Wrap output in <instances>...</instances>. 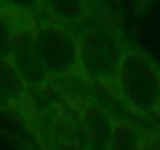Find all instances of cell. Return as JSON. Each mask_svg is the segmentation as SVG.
I'll return each mask as SVG.
<instances>
[{
	"label": "cell",
	"instance_id": "cell-5",
	"mask_svg": "<svg viewBox=\"0 0 160 150\" xmlns=\"http://www.w3.org/2000/svg\"><path fill=\"white\" fill-rule=\"evenodd\" d=\"M115 129V113L87 91L73 131V150H106Z\"/></svg>",
	"mask_w": 160,
	"mask_h": 150
},
{
	"label": "cell",
	"instance_id": "cell-11",
	"mask_svg": "<svg viewBox=\"0 0 160 150\" xmlns=\"http://www.w3.org/2000/svg\"><path fill=\"white\" fill-rule=\"evenodd\" d=\"M144 150H160V131L144 127Z\"/></svg>",
	"mask_w": 160,
	"mask_h": 150
},
{
	"label": "cell",
	"instance_id": "cell-12",
	"mask_svg": "<svg viewBox=\"0 0 160 150\" xmlns=\"http://www.w3.org/2000/svg\"><path fill=\"white\" fill-rule=\"evenodd\" d=\"M26 150H35V148H33V145H26Z\"/></svg>",
	"mask_w": 160,
	"mask_h": 150
},
{
	"label": "cell",
	"instance_id": "cell-7",
	"mask_svg": "<svg viewBox=\"0 0 160 150\" xmlns=\"http://www.w3.org/2000/svg\"><path fill=\"white\" fill-rule=\"evenodd\" d=\"M42 19H50L66 28H82L92 16L104 12L99 0H38Z\"/></svg>",
	"mask_w": 160,
	"mask_h": 150
},
{
	"label": "cell",
	"instance_id": "cell-8",
	"mask_svg": "<svg viewBox=\"0 0 160 150\" xmlns=\"http://www.w3.org/2000/svg\"><path fill=\"white\" fill-rule=\"evenodd\" d=\"M106 150H144V124L115 113V129Z\"/></svg>",
	"mask_w": 160,
	"mask_h": 150
},
{
	"label": "cell",
	"instance_id": "cell-2",
	"mask_svg": "<svg viewBox=\"0 0 160 150\" xmlns=\"http://www.w3.org/2000/svg\"><path fill=\"white\" fill-rule=\"evenodd\" d=\"M132 117L160 131V63L130 40L115 80V99Z\"/></svg>",
	"mask_w": 160,
	"mask_h": 150
},
{
	"label": "cell",
	"instance_id": "cell-10",
	"mask_svg": "<svg viewBox=\"0 0 160 150\" xmlns=\"http://www.w3.org/2000/svg\"><path fill=\"white\" fill-rule=\"evenodd\" d=\"M17 21L14 16L0 12V59H10L12 52V42H14V30H17Z\"/></svg>",
	"mask_w": 160,
	"mask_h": 150
},
{
	"label": "cell",
	"instance_id": "cell-6",
	"mask_svg": "<svg viewBox=\"0 0 160 150\" xmlns=\"http://www.w3.org/2000/svg\"><path fill=\"white\" fill-rule=\"evenodd\" d=\"M0 110L14 117L21 129L31 124L35 110L33 94L10 63V59H0Z\"/></svg>",
	"mask_w": 160,
	"mask_h": 150
},
{
	"label": "cell",
	"instance_id": "cell-3",
	"mask_svg": "<svg viewBox=\"0 0 160 150\" xmlns=\"http://www.w3.org/2000/svg\"><path fill=\"white\" fill-rule=\"evenodd\" d=\"M35 40L40 47V56L52 82L71 87H87L80 75L78 61V33L50 19L35 21Z\"/></svg>",
	"mask_w": 160,
	"mask_h": 150
},
{
	"label": "cell",
	"instance_id": "cell-4",
	"mask_svg": "<svg viewBox=\"0 0 160 150\" xmlns=\"http://www.w3.org/2000/svg\"><path fill=\"white\" fill-rule=\"evenodd\" d=\"M10 63L14 66V70L26 82V87L31 89L33 96L42 94L52 85L50 75L45 70V63H42V56H40L33 21H21V19L17 21L14 42H12V52H10Z\"/></svg>",
	"mask_w": 160,
	"mask_h": 150
},
{
	"label": "cell",
	"instance_id": "cell-9",
	"mask_svg": "<svg viewBox=\"0 0 160 150\" xmlns=\"http://www.w3.org/2000/svg\"><path fill=\"white\" fill-rule=\"evenodd\" d=\"M0 12L21 21H33V24L42 19L38 0H0Z\"/></svg>",
	"mask_w": 160,
	"mask_h": 150
},
{
	"label": "cell",
	"instance_id": "cell-1",
	"mask_svg": "<svg viewBox=\"0 0 160 150\" xmlns=\"http://www.w3.org/2000/svg\"><path fill=\"white\" fill-rule=\"evenodd\" d=\"M75 33L82 82L115 99V80L130 45L122 26L104 10Z\"/></svg>",
	"mask_w": 160,
	"mask_h": 150
}]
</instances>
